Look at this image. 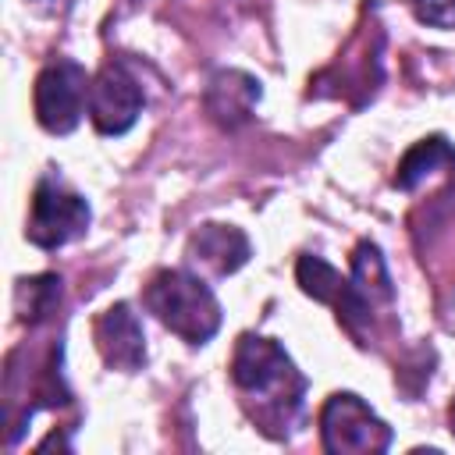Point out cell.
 <instances>
[{"mask_svg": "<svg viewBox=\"0 0 455 455\" xmlns=\"http://www.w3.org/2000/svg\"><path fill=\"white\" fill-rule=\"evenodd\" d=\"M231 380L249 405L256 402L252 419L259 430H267L270 437L288 434L302 409L306 377L295 370V363L274 338L242 334L231 355Z\"/></svg>", "mask_w": 455, "mask_h": 455, "instance_id": "1", "label": "cell"}, {"mask_svg": "<svg viewBox=\"0 0 455 455\" xmlns=\"http://www.w3.org/2000/svg\"><path fill=\"white\" fill-rule=\"evenodd\" d=\"M142 302L171 334L188 345H206L220 331V306L210 284L188 270H160L146 284Z\"/></svg>", "mask_w": 455, "mask_h": 455, "instance_id": "2", "label": "cell"}, {"mask_svg": "<svg viewBox=\"0 0 455 455\" xmlns=\"http://www.w3.org/2000/svg\"><path fill=\"white\" fill-rule=\"evenodd\" d=\"M89 89L92 78L78 60H53L39 71L36 78V121L50 132V135H68L78 128L82 114L89 110Z\"/></svg>", "mask_w": 455, "mask_h": 455, "instance_id": "3", "label": "cell"}, {"mask_svg": "<svg viewBox=\"0 0 455 455\" xmlns=\"http://www.w3.org/2000/svg\"><path fill=\"white\" fill-rule=\"evenodd\" d=\"M85 228H89V203L53 174L39 178L32 192L25 238L39 249H60L78 235H85Z\"/></svg>", "mask_w": 455, "mask_h": 455, "instance_id": "4", "label": "cell"}, {"mask_svg": "<svg viewBox=\"0 0 455 455\" xmlns=\"http://www.w3.org/2000/svg\"><path fill=\"white\" fill-rule=\"evenodd\" d=\"M320 434H323L327 451H384V448H391L387 423L377 419L373 409L352 391H338L323 402Z\"/></svg>", "mask_w": 455, "mask_h": 455, "instance_id": "5", "label": "cell"}, {"mask_svg": "<svg viewBox=\"0 0 455 455\" xmlns=\"http://www.w3.org/2000/svg\"><path fill=\"white\" fill-rule=\"evenodd\" d=\"M142 110V89L135 82V75L117 64L107 60L89 89V121L96 124L100 135H124Z\"/></svg>", "mask_w": 455, "mask_h": 455, "instance_id": "6", "label": "cell"}, {"mask_svg": "<svg viewBox=\"0 0 455 455\" xmlns=\"http://www.w3.org/2000/svg\"><path fill=\"white\" fill-rule=\"evenodd\" d=\"M295 277H299V284H302L306 295H313L316 302L334 306L338 320L359 338V331L370 323L373 302L359 291V284H355L352 277H341V274H338L331 263H323L320 256H299Z\"/></svg>", "mask_w": 455, "mask_h": 455, "instance_id": "7", "label": "cell"}, {"mask_svg": "<svg viewBox=\"0 0 455 455\" xmlns=\"http://www.w3.org/2000/svg\"><path fill=\"white\" fill-rule=\"evenodd\" d=\"M92 338H96V348H100L103 363L114 366V370L132 373L146 363L142 323H139V316L132 313L128 302H114L110 309H103L92 323Z\"/></svg>", "mask_w": 455, "mask_h": 455, "instance_id": "8", "label": "cell"}, {"mask_svg": "<svg viewBox=\"0 0 455 455\" xmlns=\"http://www.w3.org/2000/svg\"><path fill=\"white\" fill-rule=\"evenodd\" d=\"M188 256L213 277H228L249 259V238L231 224H203L188 242Z\"/></svg>", "mask_w": 455, "mask_h": 455, "instance_id": "9", "label": "cell"}, {"mask_svg": "<svg viewBox=\"0 0 455 455\" xmlns=\"http://www.w3.org/2000/svg\"><path fill=\"white\" fill-rule=\"evenodd\" d=\"M256 100H259V85L245 71H217L206 85V96H203L206 114L228 128L242 124L249 117V110L256 107Z\"/></svg>", "mask_w": 455, "mask_h": 455, "instance_id": "10", "label": "cell"}, {"mask_svg": "<svg viewBox=\"0 0 455 455\" xmlns=\"http://www.w3.org/2000/svg\"><path fill=\"white\" fill-rule=\"evenodd\" d=\"M441 167H455V146L444 139V135H430V139H419L398 164V174H395V188L402 192H412L423 178H430L434 171Z\"/></svg>", "mask_w": 455, "mask_h": 455, "instance_id": "11", "label": "cell"}, {"mask_svg": "<svg viewBox=\"0 0 455 455\" xmlns=\"http://www.w3.org/2000/svg\"><path fill=\"white\" fill-rule=\"evenodd\" d=\"M352 281L359 284V291L373 302V299H384L391 302L395 288H391V277H387V267H384V256L373 242H359L355 252H352Z\"/></svg>", "mask_w": 455, "mask_h": 455, "instance_id": "12", "label": "cell"}, {"mask_svg": "<svg viewBox=\"0 0 455 455\" xmlns=\"http://www.w3.org/2000/svg\"><path fill=\"white\" fill-rule=\"evenodd\" d=\"M57 302H60V277L57 274H39V277L18 281V313H21V320L36 323L46 313H53Z\"/></svg>", "mask_w": 455, "mask_h": 455, "instance_id": "13", "label": "cell"}, {"mask_svg": "<svg viewBox=\"0 0 455 455\" xmlns=\"http://www.w3.org/2000/svg\"><path fill=\"white\" fill-rule=\"evenodd\" d=\"M412 11L423 25L455 28V0H412Z\"/></svg>", "mask_w": 455, "mask_h": 455, "instance_id": "14", "label": "cell"}, {"mask_svg": "<svg viewBox=\"0 0 455 455\" xmlns=\"http://www.w3.org/2000/svg\"><path fill=\"white\" fill-rule=\"evenodd\" d=\"M451 434H455V402H451Z\"/></svg>", "mask_w": 455, "mask_h": 455, "instance_id": "15", "label": "cell"}]
</instances>
